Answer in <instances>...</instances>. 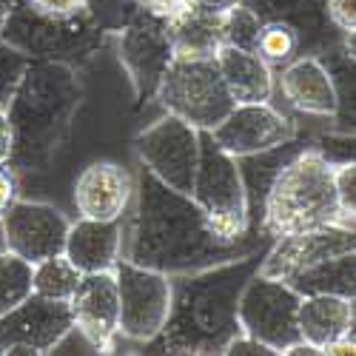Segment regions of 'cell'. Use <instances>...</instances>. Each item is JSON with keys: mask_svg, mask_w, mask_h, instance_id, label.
Instances as JSON below:
<instances>
[{"mask_svg": "<svg viewBox=\"0 0 356 356\" xmlns=\"http://www.w3.org/2000/svg\"><path fill=\"white\" fill-rule=\"evenodd\" d=\"M123 259L165 277L194 274L220 262L243 259L259 251L257 240L225 243L211 231L191 194H183L140 165L131 197V222Z\"/></svg>", "mask_w": 356, "mask_h": 356, "instance_id": "obj_1", "label": "cell"}, {"mask_svg": "<svg viewBox=\"0 0 356 356\" xmlns=\"http://www.w3.org/2000/svg\"><path fill=\"white\" fill-rule=\"evenodd\" d=\"M262 254L254 251L243 259L171 277L168 319L163 331L145 342V353H222L240 334L236 300L243 285L259 271Z\"/></svg>", "mask_w": 356, "mask_h": 356, "instance_id": "obj_2", "label": "cell"}, {"mask_svg": "<svg viewBox=\"0 0 356 356\" xmlns=\"http://www.w3.org/2000/svg\"><path fill=\"white\" fill-rule=\"evenodd\" d=\"M83 103L77 69L54 60H29L6 114L12 126V171H46L66 143Z\"/></svg>", "mask_w": 356, "mask_h": 356, "instance_id": "obj_3", "label": "cell"}, {"mask_svg": "<svg viewBox=\"0 0 356 356\" xmlns=\"http://www.w3.org/2000/svg\"><path fill=\"white\" fill-rule=\"evenodd\" d=\"M331 222L348 228L337 205L334 165L314 145H302L291 160H285L265 191L259 228L268 240H280L285 234Z\"/></svg>", "mask_w": 356, "mask_h": 356, "instance_id": "obj_4", "label": "cell"}, {"mask_svg": "<svg viewBox=\"0 0 356 356\" xmlns=\"http://www.w3.org/2000/svg\"><path fill=\"white\" fill-rule=\"evenodd\" d=\"M0 43L26 54L29 60H54L80 69L106 43V32H100L86 12L51 17L32 9L26 0H15L9 17L0 26Z\"/></svg>", "mask_w": 356, "mask_h": 356, "instance_id": "obj_5", "label": "cell"}, {"mask_svg": "<svg viewBox=\"0 0 356 356\" xmlns=\"http://www.w3.org/2000/svg\"><path fill=\"white\" fill-rule=\"evenodd\" d=\"M191 200L209 220L211 231L225 243L248 236V197L236 160L211 140V131H200V160L194 171Z\"/></svg>", "mask_w": 356, "mask_h": 356, "instance_id": "obj_6", "label": "cell"}, {"mask_svg": "<svg viewBox=\"0 0 356 356\" xmlns=\"http://www.w3.org/2000/svg\"><path fill=\"white\" fill-rule=\"evenodd\" d=\"M152 100H157L165 114L180 117L197 131H211L236 106L220 77L214 57L205 60L171 57Z\"/></svg>", "mask_w": 356, "mask_h": 356, "instance_id": "obj_7", "label": "cell"}, {"mask_svg": "<svg viewBox=\"0 0 356 356\" xmlns=\"http://www.w3.org/2000/svg\"><path fill=\"white\" fill-rule=\"evenodd\" d=\"M300 300L285 280L262 277L259 271L243 285L236 300V322L240 334H248L268 345L274 353H285L293 342H300Z\"/></svg>", "mask_w": 356, "mask_h": 356, "instance_id": "obj_8", "label": "cell"}, {"mask_svg": "<svg viewBox=\"0 0 356 356\" xmlns=\"http://www.w3.org/2000/svg\"><path fill=\"white\" fill-rule=\"evenodd\" d=\"M117 296H120V337L129 342H152L168 319L171 277L143 268L129 259H117Z\"/></svg>", "mask_w": 356, "mask_h": 356, "instance_id": "obj_9", "label": "cell"}, {"mask_svg": "<svg viewBox=\"0 0 356 356\" xmlns=\"http://www.w3.org/2000/svg\"><path fill=\"white\" fill-rule=\"evenodd\" d=\"M134 152L140 165H145L157 180L183 194H191L200 160V131L194 126L174 114H165L134 137Z\"/></svg>", "mask_w": 356, "mask_h": 356, "instance_id": "obj_10", "label": "cell"}, {"mask_svg": "<svg viewBox=\"0 0 356 356\" xmlns=\"http://www.w3.org/2000/svg\"><path fill=\"white\" fill-rule=\"evenodd\" d=\"M117 54L129 72L134 100L145 103L157 92V83L171 63V40L165 32V15L140 9V15L117 32Z\"/></svg>", "mask_w": 356, "mask_h": 356, "instance_id": "obj_11", "label": "cell"}, {"mask_svg": "<svg viewBox=\"0 0 356 356\" xmlns=\"http://www.w3.org/2000/svg\"><path fill=\"white\" fill-rule=\"evenodd\" d=\"M72 328L69 302L46 300L32 293L17 308L0 316V353L6 356H38L51 353L60 337Z\"/></svg>", "mask_w": 356, "mask_h": 356, "instance_id": "obj_12", "label": "cell"}, {"mask_svg": "<svg viewBox=\"0 0 356 356\" xmlns=\"http://www.w3.org/2000/svg\"><path fill=\"white\" fill-rule=\"evenodd\" d=\"M69 220L60 209L49 202L12 200L9 209L0 214V240L3 248L23 257L26 262H40L54 254H63Z\"/></svg>", "mask_w": 356, "mask_h": 356, "instance_id": "obj_13", "label": "cell"}, {"mask_svg": "<svg viewBox=\"0 0 356 356\" xmlns=\"http://www.w3.org/2000/svg\"><path fill=\"white\" fill-rule=\"evenodd\" d=\"M296 137V123L268 103H236L220 126L211 129V140L231 157H248L268 152Z\"/></svg>", "mask_w": 356, "mask_h": 356, "instance_id": "obj_14", "label": "cell"}, {"mask_svg": "<svg viewBox=\"0 0 356 356\" xmlns=\"http://www.w3.org/2000/svg\"><path fill=\"white\" fill-rule=\"evenodd\" d=\"M350 251H356L353 228H342L334 222L316 225L308 231H296V234L280 236V240H271V248L262 254L259 274L274 280H288L325 259L350 254Z\"/></svg>", "mask_w": 356, "mask_h": 356, "instance_id": "obj_15", "label": "cell"}, {"mask_svg": "<svg viewBox=\"0 0 356 356\" xmlns=\"http://www.w3.org/2000/svg\"><path fill=\"white\" fill-rule=\"evenodd\" d=\"M69 311L72 325L97 348V353H111L120 337V296L114 268L83 274L69 300Z\"/></svg>", "mask_w": 356, "mask_h": 356, "instance_id": "obj_16", "label": "cell"}, {"mask_svg": "<svg viewBox=\"0 0 356 356\" xmlns=\"http://www.w3.org/2000/svg\"><path fill=\"white\" fill-rule=\"evenodd\" d=\"M134 197V177L117 163L86 165L74 183V209L86 220H123Z\"/></svg>", "mask_w": 356, "mask_h": 356, "instance_id": "obj_17", "label": "cell"}, {"mask_svg": "<svg viewBox=\"0 0 356 356\" xmlns=\"http://www.w3.org/2000/svg\"><path fill=\"white\" fill-rule=\"evenodd\" d=\"M63 254L80 274L111 271L123 257V220H86L69 222Z\"/></svg>", "mask_w": 356, "mask_h": 356, "instance_id": "obj_18", "label": "cell"}, {"mask_svg": "<svg viewBox=\"0 0 356 356\" xmlns=\"http://www.w3.org/2000/svg\"><path fill=\"white\" fill-rule=\"evenodd\" d=\"M280 88L296 111L334 120L337 88L316 54H296L291 63H285L280 69Z\"/></svg>", "mask_w": 356, "mask_h": 356, "instance_id": "obj_19", "label": "cell"}, {"mask_svg": "<svg viewBox=\"0 0 356 356\" xmlns=\"http://www.w3.org/2000/svg\"><path fill=\"white\" fill-rule=\"evenodd\" d=\"M259 15V20H280L288 23L300 35L302 54H319L342 38L339 29L328 20L325 0H240Z\"/></svg>", "mask_w": 356, "mask_h": 356, "instance_id": "obj_20", "label": "cell"}, {"mask_svg": "<svg viewBox=\"0 0 356 356\" xmlns=\"http://www.w3.org/2000/svg\"><path fill=\"white\" fill-rule=\"evenodd\" d=\"M220 15L222 12H211V9L194 3V0L168 12L165 32H168L174 57H183V60H205V57H214L217 49L222 46Z\"/></svg>", "mask_w": 356, "mask_h": 356, "instance_id": "obj_21", "label": "cell"}, {"mask_svg": "<svg viewBox=\"0 0 356 356\" xmlns=\"http://www.w3.org/2000/svg\"><path fill=\"white\" fill-rule=\"evenodd\" d=\"M220 77L234 103H268L274 95V69L257 51L220 46L214 54Z\"/></svg>", "mask_w": 356, "mask_h": 356, "instance_id": "obj_22", "label": "cell"}, {"mask_svg": "<svg viewBox=\"0 0 356 356\" xmlns=\"http://www.w3.org/2000/svg\"><path fill=\"white\" fill-rule=\"evenodd\" d=\"M353 300L350 296H331V293H316V296H302L300 300V339L314 345L322 356V348L342 339L353 337Z\"/></svg>", "mask_w": 356, "mask_h": 356, "instance_id": "obj_23", "label": "cell"}, {"mask_svg": "<svg viewBox=\"0 0 356 356\" xmlns=\"http://www.w3.org/2000/svg\"><path fill=\"white\" fill-rule=\"evenodd\" d=\"M300 296H316V293H331V296H356V251L331 257L314 268H305L285 280Z\"/></svg>", "mask_w": 356, "mask_h": 356, "instance_id": "obj_24", "label": "cell"}, {"mask_svg": "<svg viewBox=\"0 0 356 356\" xmlns=\"http://www.w3.org/2000/svg\"><path fill=\"white\" fill-rule=\"evenodd\" d=\"M300 148L302 145L293 137V140H288L277 148H268V152H257V154H248V157H234L236 168H240V177H243V186H245V197H248V217L259 220L262 200H265V191H268L271 180L285 165V160H291Z\"/></svg>", "mask_w": 356, "mask_h": 356, "instance_id": "obj_25", "label": "cell"}, {"mask_svg": "<svg viewBox=\"0 0 356 356\" xmlns=\"http://www.w3.org/2000/svg\"><path fill=\"white\" fill-rule=\"evenodd\" d=\"M80 271L69 262L66 254H54L49 259H40L32 265V293L46 296V300L69 302L80 282Z\"/></svg>", "mask_w": 356, "mask_h": 356, "instance_id": "obj_26", "label": "cell"}, {"mask_svg": "<svg viewBox=\"0 0 356 356\" xmlns=\"http://www.w3.org/2000/svg\"><path fill=\"white\" fill-rule=\"evenodd\" d=\"M29 296H32V262L3 248L0 251V316Z\"/></svg>", "mask_w": 356, "mask_h": 356, "instance_id": "obj_27", "label": "cell"}, {"mask_svg": "<svg viewBox=\"0 0 356 356\" xmlns=\"http://www.w3.org/2000/svg\"><path fill=\"white\" fill-rule=\"evenodd\" d=\"M254 51H257L271 69L280 72L285 63L293 60L296 54H302V46H300V35H296L288 23L262 20L259 40H257V49H254Z\"/></svg>", "mask_w": 356, "mask_h": 356, "instance_id": "obj_28", "label": "cell"}, {"mask_svg": "<svg viewBox=\"0 0 356 356\" xmlns=\"http://www.w3.org/2000/svg\"><path fill=\"white\" fill-rule=\"evenodd\" d=\"M259 29H262L259 15L254 9H248L245 3H234L231 9H225L220 15V38H222V46L254 51L257 49V40H259Z\"/></svg>", "mask_w": 356, "mask_h": 356, "instance_id": "obj_29", "label": "cell"}, {"mask_svg": "<svg viewBox=\"0 0 356 356\" xmlns=\"http://www.w3.org/2000/svg\"><path fill=\"white\" fill-rule=\"evenodd\" d=\"M140 9H145L140 0H86V15L92 17V23L106 35H117L123 26H129Z\"/></svg>", "mask_w": 356, "mask_h": 356, "instance_id": "obj_30", "label": "cell"}, {"mask_svg": "<svg viewBox=\"0 0 356 356\" xmlns=\"http://www.w3.org/2000/svg\"><path fill=\"white\" fill-rule=\"evenodd\" d=\"M334 191H337L342 222L353 228V214H356V163L353 160L334 165Z\"/></svg>", "mask_w": 356, "mask_h": 356, "instance_id": "obj_31", "label": "cell"}, {"mask_svg": "<svg viewBox=\"0 0 356 356\" xmlns=\"http://www.w3.org/2000/svg\"><path fill=\"white\" fill-rule=\"evenodd\" d=\"M26 66H29L26 54H20V51L0 43V103L3 106L12 97V92H15V86H17V80H20Z\"/></svg>", "mask_w": 356, "mask_h": 356, "instance_id": "obj_32", "label": "cell"}, {"mask_svg": "<svg viewBox=\"0 0 356 356\" xmlns=\"http://www.w3.org/2000/svg\"><path fill=\"white\" fill-rule=\"evenodd\" d=\"M316 152L328 160L331 165L348 163L353 160V131H331V134H322L311 143Z\"/></svg>", "mask_w": 356, "mask_h": 356, "instance_id": "obj_33", "label": "cell"}, {"mask_svg": "<svg viewBox=\"0 0 356 356\" xmlns=\"http://www.w3.org/2000/svg\"><path fill=\"white\" fill-rule=\"evenodd\" d=\"M325 12L334 29H339L342 35L356 32V0H325Z\"/></svg>", "mask_w": 356, "mask_h": 356, "instance_id": "obj_34", "label": "cell"}, {"mask_svg": "<svg viewBox=\"0 0 356 356\" xmlns=\"http://www.w3.org/2000/svg\"><path fill=\"white\" fill-rule=\"evenodd\" d=\"M26 3L38 9L40 15H51V17H72L86 9V0H26Z\"/></svg>", "mask_w": 356, "mask_h": 356, "instance_id": "obj_35", "label": "cell"}, {"mask_svg": "<svg viewBox=\"0 0 356 356\" xmlns=\"http://www.w3.org/2000/svg\"><path fill=\"white\" fill-rule=\"evenodd\" d=\"M222 353H228V356H274V350H271L268 345H262L259 339H254V337H248V334H236V337L225 345Z\"/></svg>", "mask_w": 356, "mask_h": 356, "instance_id": "obj_36", "label": "cell"}, {"mask_svg": "<svg viewBox=\"0 0 356 356\" xmlns=\"http://www.w3.org/2000/svg\"><path fill=\"white\" fill-rule=\"evenodd\" d=\"M9 157H12V126L6 106L0 103V165H9Z\"/></svg>", "mask_w": 356, "mask_h": 356, "instance_id": "obj_37", "label": "cell"}, {"mask_svg": "<svg viewBox=\"0 0 356 356\" xmlns=\"http://www.w3.org/2000/svg\"><path fill=\"white\" fill-rule=\"evenodd\" d=\"M17 197V186H15V174L9 171V165H0V214H3L12 200Z\"/></svg>", "mask_w": 356, "mask_h": 356, "instance_id": "obj_38", "label": "cell"}, {"mask_svg": "<svg viewBox=\"0 0 356 356\" xmlns=\"http://www.w3.org/2000/svg\"><path fill=\"white\" fill-rule=\"evenodd\" d=\"M353 356L356 353V342H353V337H342V339H334V342H328L322 348V356Z\"/></svg>", "mask_w": 356, "mask_h": 356, "instance_id": "obj_39", "label": "cell"}, {"mask_svg": "<svg viewBox=\"0 0 356 356\" xmlns=\"http://www.w3.org/2000/svg\"><path fill=\"white\" fill-rule=\"evenodd\" d=\"M140 3L145 6V9H152V12H157V15H168V12H174V9H180V6H186L188 0H140Z\"/></svg>", "mask_w": 356, "mask_h": 356, "instance_id": "obj_40", "label": "cell"}, {"mask_svg": "<svg viewBox=\"0 0 356 356\" xmlns=\"http://www.w3.org/2000/svg\"><path fill=\"white\" fill-rule=\"evenodd\" d=\"M194 3L211 9V12H225V9H231L234 3H240V0H194Z\"/></svg>", "mask_w": 356, "mask_h": 356, "instance_id": "obj_41", "label": "cell"}, {"mask_svg": "<svg viewBox=\"0 0 356 356\" xmlns=\"http://www.w3.org/2000/svg\"><path fill=\"white\" fill-rule=\"evenodd\" d=\"M12 6H15V0H0V26H3V20L9 17Z\"/></svg>", "mask_w": 356, "mask_h": 356, "instance_id": "obj_42", "label": "cell"}]
</instances>
